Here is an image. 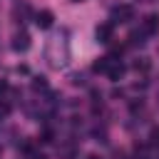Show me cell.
I'll use <instances>...</instances> for the list:
<instances>
[{"label": "cell", "instance_id": "cell-1", "mask_svg": "<svg viewBox=\"0 0 159 159\" xmlns=\"http://www.w3.org/2000/svg\"><path fill=\"white\" fill-rule=\"evenodd\" d=\"M70 55H72V52H70V42H67L65 35H55V37H50L47 50H45V57H47L50 67H55V70L65 67V65L70 62Z\"/></svg>", "mask_w": 159, "mask_h": 159}, {"label": "cell", "instance_id": "cell-2", "mask_svg": "<svg viewBox=\"0 0 159 159\" xmlns=\"http://www.w3.org/2000/svg\"><path fill=\"white\" fill-rule=\"evenodd\" d=\"M109 20H112V25H117V22H129V20H134V7H132L129 2L114 5L112 12H109Z\"/></svg>", "mask_w": 159, "mask_h": 159}, {"label": "cell", "instance_id": "cell-3", "mask_svg": "<svg viewBox=\"0 0 159 159\" xmlns=\"http://www.w3.org/2000/svg\"><path fill=\"white\" fill-rule=\"evenodd\" d=\"M112 35H114V25H112V22H102V25H97V30H94L97 42H102V45L112 42Z\"/></svg>", "mask_w": 159, "mask_h": 159}, {"label": "cell", "instance_id": "cell-4", "mask_svg": "<svg viewBox=\"0 0 159 159\" xmlns=\"http://www.w3.org/2000/svg\"><path fill=\"white\" fill-rule=\"evenodd\" d=\"M52 22H55V15H52V10H40V12H35V25H37L40 30H47V27H52Z\"/></svg>", "mask_w": 159, "mask_h": 159}, {"label": "cell", "instance_id": "cell-5", "mask_svg": "<svg viewBox=\"0 0 159 159\" xmlns=\"http://www.w3.org/2000/svg\"><path fill=\"white\" fill-rule=\"evenodd\" d=\"M12 50H17V52L30 50V35H27L25 30H20V32L12 35Z\"/></svg>", "mask_w": 159, "mask_h": 159}, {"label": "cell", "instance_id": "cell-6", "mask_svg": "<svg viewBox=\"0 0 159 159\" xmlns=\"http://www.w3.org/2000/svg\"><path fill=\"white\" fill-rule=\"evenodd\" d=\"M142 32H144V35L159 32V15H147V17L142 20Z\"/></svg>", "mask_w": 159, "mask_h": 159}, {"label": "cell", "instance_id": "cell-7", "mask_svg": "<svg viewBox=\"0 0 159 159\" xmlns=\"http://www.w3.org/2000/svg\"><path fill=\"white\" fill-rule=\"evenodd\" d=\"M107 57H109V55H107ZM122 75H124V65H122L119 60H112V57H109V67H107V77L117 82V80H122Z\"/></svg>", "mask_w": 159, "mask_h": 159}, {"label": "cell", "instance_id": "cell-8", "mask_svg": "<svg viewBox=\"0 0 159 159\" xmlns=\"http://www.w3.org/2000/svg\"><path fill=\"white\" fill-rule=\"evenodd\" d=\"M107 67H109V57H99V60L92 65L94 72H107Z\"/></svg>", "mask_w": 159, "mask_h": 159}, {"label": "cell", "instance_id": "cell-9", "mask_svg": "<svg viewBox=\"0 0 159 159\" xmlns=\"http://www.w3.org/2000/svg\"><path fill=\"white\" fill-rule=\"evenodd\" d=\"M129 45H144V32H132L129 35Z\"/></svg>", "mask_w": 159, "mask_h": 159}, {"label": "cell", "instance_id": "cell-10", "mask_svg": "<svg viewBox=\"0 0 159 159\" xmlns=\"http://www.w3.org/2000/svg\"><path fill=\"white\" fill-rule=\"evenodd\" d=\"M32 89H47V80L45 77H35L32 80Z\"/></svg>", "mask_w": 159, "mask_h": 159}, {"label": "cell", "instance_id": "cell-11", "mask_svg": "<svg viewBox=\"0 0 159 159\" xmlns=\"http://www.w3.org/2000/svg\"><path fill=\"white\" fill-rule=\"evenodd\" d=\"M149 144H152V147H159V127H154V129L149 132Z\"/></svg>", "mask_w": 159, "mask_h": 159}, {"label": "cell", "instance_id": "cell-12", "mask_svg": "<svg viewBox=\"0 0 159 159\" xmlns=\"http://www.w3.org/2000/svg\"><path fill=\"white\" fill-rule=\"evenodd\" d=\"M134 70H142V72H147V70H149V60H147V57L137 60V62H134Z\"/></svg>", "mask_w": 159, "mask_h": 159}, {"label": "cell", "instance_id": "cell-13", "mask_svg": "<svg viewBox=\"0 0 159 159\" xmlns=\"http://www.w3.org/2000/svg\"><path fill=\"white\" fill-rule=\"evenodd\" d=\"M7 92V80H0V94Z\"/></svg>", "mask_w": 159, "mask_h": 159}, {"label": "cell", "instance_id": "cell-14", "mask_svg": "<svg viewBox=\"0 0 159 159\" xmlns=\"http://www.w3.org/2000/svg\"><path fill=\"white\" fill-rule=\"evenodd\" d=\"M72 2H82V0H72Z\"/></svg>", "mask_w": 159, "mask_h": 159}]
</instances>
